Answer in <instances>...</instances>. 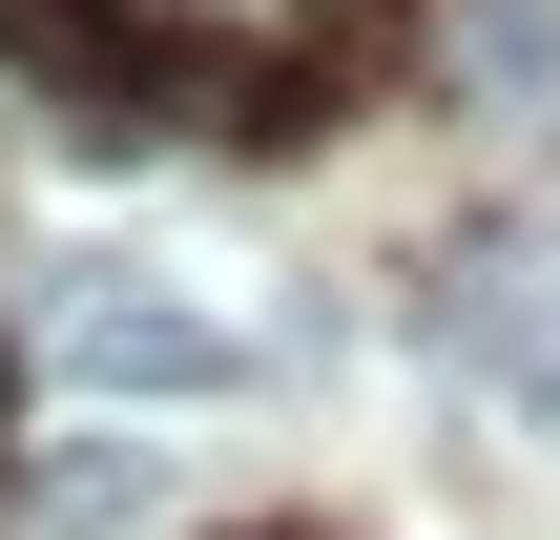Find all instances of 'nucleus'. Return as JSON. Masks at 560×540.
Wrapping results in <instances>:
<instances>
[{"label":"nucleus","mask_w":560,"mask_h":540,"mask_svg":"<svg viewBox=\"0 0 560 540\" xmlns=\"http://www.w3.org/2000/svg\"><path fill=\"white\" fill-rule=\"evenodd\" d=\"M0 62H42L83 125H145V83H166V62L125 42V0H0Z\"/></svg>","instance_id":"obj_3"},{"label":"nucleus","mask_w":560,"mask_h":540,"mask_svg":"<svg viewBox=\"0 0 560 540\" xmlns=\"http://www.w3.org/2000/svg\"><path fill=\"white\" fill-rule=\"evenodd\" d=\"M145 499H166V437H83L62 458V540H125Z\"/></svg>","instance_id":"obj_5"},{"label":"nucleus","mask_w":560,"mask_h":540,"mask_svg":"<svg viewBox=\"0 0 560 540\" xmlns=\"http://www.w3.org/2000/svg\"><path fill=\"white\" fill-rule=\"evenodd\" d=\"M62 354H83L104 395H229V375H249V333L187 312V291H62Z\"/></svg>","instance_id":"obj_2"},{"label":"nucleus","mask_w":560,"mask_h":540,"mask_svg":"<svg viewBox=\"0 0 560 540\" xmlns=\"http://www.w3.org/2000/svg\"><path fill=\"white\" fill-rule=\"evenodd\" d=\"M416 42H436V83H478V104H560V0H436Z\"/></svg>","instance_id":"obj_4"},{"label":"nucleus","mask_w":560,"mask_h":540,"mask_svg":"<svg viewBox=\"0 0 560 540\" xmlns=\"http://www.w3.org/2000/svg\"><path fill=\"white\" fill-rule=\"evenodd\" d=\"M436 354H457L520 437H560V250H540V229H499V250L436 271Z\"/></svg>","instance_id":"obj_1"},{"label":"nucleus","mask_w":560,"mask_h":540,"mask_svg":"<svg viewBox=\"0 0 560 540\" xmlns=\"http://www.w3.org/2000/svg\"><path fill=\"white\" fill-rule=\"evenodd\" d=\"M0 458H21V354H0Z\"/></svg>","instance_id":"obj_6"}]
</instances>
